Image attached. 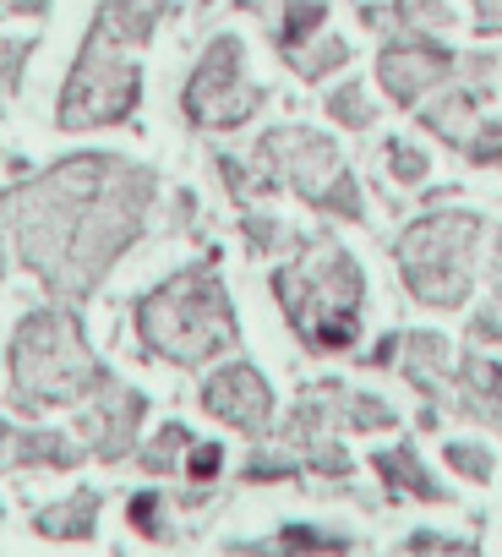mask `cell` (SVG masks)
Wrapping results in <instances>:
<instances>
[{"label":"cell","instance_id":"6da1fadb","mask_svg":"<svg viewBox=\"0 0 502 557\" xmlns=\"http://www.w3.org/2000/svg\"><path fill=\"white\" fill-rule=\"evenodd\" d=\"M274 290L290 312V323L317 345V350H339L355 339L361 323V268L339 251V246H312L301 262H290Z\"/></svg>","mask_w":502,"mask_h":557},{"label":"cell","instance_id":"7a4b0ae2","mask_svg":"<svg viewBox=\"0 0 502 557\" xmlns=\"http://www.w3.org/2000/svg\"><path fill=\"white\" fill-rule=\"evenodd\" d=\"M142 323V339L175 361H202L213 356L218 345H229V307H224V290L208 268H191L180 278H170L164 290H153L137 312Z\"/></svg>","mask_w":502,"mask_h":557},{"label":"cell","instance_id":"3957f363","mask_svg":"<svg viewBox=\"0 0 502 557\" xmlns=\"http://www.w3.org/2000/svg\"><path fill=\"white\" fill-rule=\"evenodd\" d=\"M475 213H442V219H426L415 224L404 240H399V257H404V285L431 301V307H453L464 301L469 290V246H475Z\"/></svg>","mask_w":502,"mask_h":557},{"label":"cell","instance_id":"277c9868","mask_svg":"<svg viewBox=\"0 0 502 557\" xmlns=\"http://www.w3.org/2000/svg\"><path fill=\"white\" fill-rule=\"evenodd\" d=\"M137 104V72L126 61L110 55L104 34L93 39V50L83 55L72 88H66V104H61V121L66 126H93V121H121L126 110Z\"/></svg>","mask_w":502,"mask_h":557},{"label":"cell","instance_id":"5b68a950","mask_svg":"<svg viewBox=\"0 0 502 557\" xmlns=\"http://www.w3.org/2000/svg\"><path fill=\"white\" fill-rule=\"evenodd\" d=\"M235 77H240V45H235V39H218V45L208 50V61L197 66L191 88H186V115H197L202 126H229V121L251 115L258 94H235V99H229Z\"/></svg>","mask_w":502,"mask_h":557},{"label":"cell","instance_id":"8992f818","mask_svg":"<svg viewBox=\"0 0 502 557\" xmlns=\"http://www.w3.org/2000/svg\"><path fill=\"white\" fill-rule=\"evenodd\" d=\"M453 66V55L448 50H431V45H404V50H388L382 55V88L399 99V104H410V99H421L442 72Z\"/></svg>","mask_w":502,"mask_h":557},{"label":"cell","instance_id":"52a82bcc","mask_svg":"<svg viewBox=\"0 0 502 557\" xmlns=\"http://www.w3.org/2000/svg\"><path fill=\"white\" fill-rule=\"evenodd\" d=\"M208 410L224 421H240V426H258L268 416V388L251 367H229L208 383Z\"/></svg>","mask_w":502,"mask_h":557},{"label":"cell","instance_id":"ba28073f","mask_svg":"<svg viewBox=\"0 0 502 557\" xmlns=\"http://www.w3.org/2000/svg\"><path fill=\"white\" fill-rule=\"evenodd\" d=\"M388 159H393L399 181H421V175H426V153H421V148H404V143H393V148H388Z\"/></svg>","mask_w":502,"mask_h":557},{"label":"cell","instance_id":"9c48e42d","mask_svg":"<svg viewBox=\"0 0 502 557\" xmlns=\"http://www.w3.org/2000/svg\"><path fill=\"white\" fill-rule=\"evenodd\" d=\"M334 115L350 121V126H366V121H372V104H366L361 94H339V99H334Z\"/></svg>","mask_w":502,"mask_h":557},{"label":"cell","instance_id":"30bf717a","mask_svg":"<svg viewBox=\"0 0 502 557\" xmlns=\"http://www.w3.org/2000/svg\"><path fill=\"white\" fill-rule=\"evenodd\" d=\"M469 159H480V164L502 159V126H486V137H480V143H469Z\"/></svg>","mask_w":502,"mask_h":557},{"label":"cell","instance_id":"8fae6325","mask_svg":"<svg viewBox=\"0 0 502 557\" xmlns=\"http://www.w3.org/2000/svg\"><path fill=\"white\" fill-rule=\"evenodd\" d=\"M475 12H480V28H497L502 23V0H475Z\"/></svg>","mask_w":502,"mask_h":557},{"label":"cell","instance_id":"7c38bea8","mask_svg":"<svg viewBox=\"0 0 502 557\" xmlns=\"http://www.w3.org/2000/svg\"><path fill=\"white\" fill-rule=\"evenodd\" d=\"M213 465H218V448H202V454H197V465H191V470H197V475H208V470H213Z\"/></svg>","mask_w":502,"mask_h":557},{"label":"cell","instance_id":"4fadbf2b","mask_svg":"<svg viewBox=\"0 0 502 557\" xmlns=\"http://www.w3.org/2000/svg\"><path fill=\"white\" fill-rule=\"evenodd\" d=\"M497 301H502V262H497Z\"/></svg>","mask_w":502,"mask_h":557}]
</instances>
